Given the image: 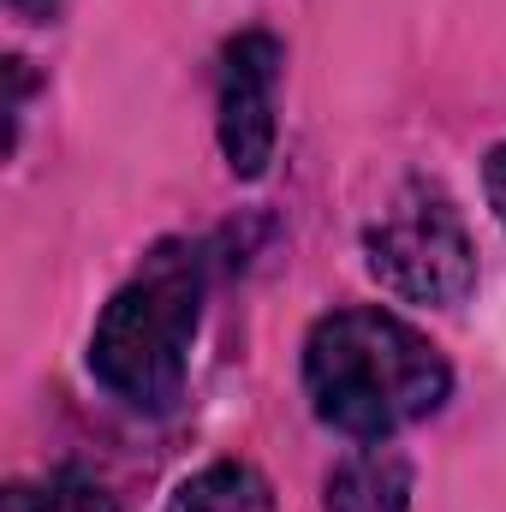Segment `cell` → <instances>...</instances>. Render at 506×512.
Returning <instances> with one entry per match:
<instances>
[{
	"mask_svg": "<svg viewBox=\"0 0 506 512\" xmlns=\"http://www.w3.org/2000/svg\"><path fill=\"white\" fill-rule=\"evenodd\" d=\"M322 512H411V459L387 441H358L328 471Z\"/></svg>",
	"mask_w": 506,
	"mask_h": 512,
	"instance_id": "cell-5",
	"label": "cell"
},
{
	"mask_svg": "<svg viewBox=\"0 0 506 512\" xmlns=\"http://www.w3.org/2000/svg\"><path fill=\"white\" fill-rule=\"evenodd\" d=\"M6 6H12L18 18H30V24H42V18H48V12H54L60 0H6Z\"/></svg>",
	"mask_w": 506,
	"mask_h": 512,
	"instance_id": "cell-9",
	"label": "cell"
},
{
	"mask_svg": "<svg viewBox=\"0 0 506 512\" xmlns=\"http://www.w3.org/2000/svg\"><path fill=\"white\" fill-rule=\"evenodd\" d=\"M364 268L405 304L453 310L477 286V245L459 203L435 179H405L364 227Z\"/></svg>",
	"mask_w": 506,
	"mask_h": 512,
	"instance_id": "cell-3",
	"label": "cell"
},
{
	"mask_svg": "<svg viewBox=\"0 0 506 512\" xmlns=\"http://www.w3.org/2000/svg\"><path fill=\"white\" fill-rule=\"evenodd\" d=\"M167 512H274V489L245 459H215L173 489Z\"/></svg>",
	"mask_w": 506,
	"mask_h": 512,
	"instance_id": "cell-6",
	"label": "cell"
},
{
	"mask_svg": "<svg viewBox=\"0 0 506 512\" xmlns=\"http://www.w3.org/2000/svg\"><path fill=\"white\" fill-rule=\"evenodd\" d=\"M286 48L268 30H239L221 48L215 78V131L233 179H262L274 161V90H280Z\"/></svg>",
	"mask_w": 506,
	"mask_h": 512,
	"instance_id": "cell-4",
	"label": "cell"
},
{
	"mask_svg": "<svg viewBox=\"0 0 506 512\" xmlns=\"http://www.w3.org/2000/svg\"><path fill=\"white\" fill-rule=\"evenodd\" d=\"M6 512H120V501L96 477L66 465V471H48L36 483H12L6 489Z\"/></svg>",
	"mask_w": 506,
	"mask_h": 512,
	"instance_id": "cell-7",
	"label": "cell"
},
{
	"mask_svg": "<svg viewBox=\"0 0 506 512\" xmlns=\"http://www.w3.org/2000/svg\"><path fill=\"white\" fill-rule=\"evenodd\" d=\"M203 322V251L161 239L108 298L90 334V376L131 411H173L191 376V340Z\"/></svg>",
	"mask_w": 506,
	"mask_h": 512,
	"instance_id": "cell-2",
	"label": "cell"
},
{
	"mask_svg": "<svg viewBox=\"0 0 506 512\" xmlns=\"http://www.w3.org/2000/svg\"><path fill=\"white\" fill-rule=\"evenodd\" d=\"M310 411L352 441H387L435 417L453 393V370L429 334L381 304L334 310L304 340Z\"/></svg>",
	"mask_w": 506,
	"mask_h": 512,
	"instance_id": "cell-1",
	"label": "cell"
},
{
	"mask_svg": "<svg viewBox=\"0 0 506 512\" xmlns=\"http://www.w3.org/2000/svg\"><path fill=\"white\" fill-rule=\"evenodd\" d=\"M483 197H489L495 221L506 227V143H495V149H489V161H483Z\"/></svg>",
	"mask_w": 506,
	"mask_h": 512,
	"instance_id": "cell-8",
	"label": "cell"
}]
</instances>
